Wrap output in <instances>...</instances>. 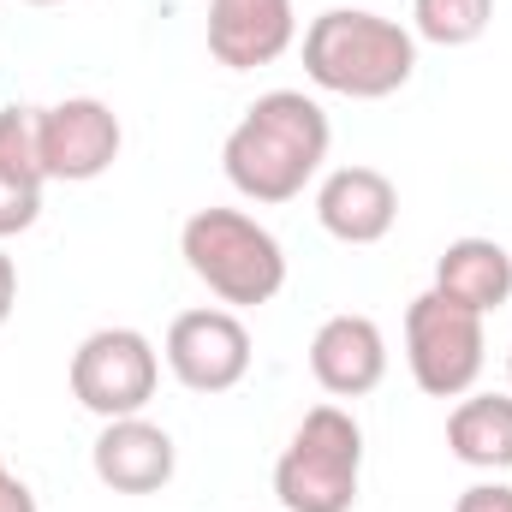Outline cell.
Segmentation results:
<instances>
[{"mask_svg": "<svg viewBox=\"0 0 512 512\" xmlns=\"http://www.w3.org/2000/svg\"><path fill=\"white\" fill-rule=\"evenodd\" d=\"M417 72V36L364 6H328L304 30V78L328 96L382 102Z\"/></svg>", "mask_w": 512, "mask_h": 512, "instance_id": "7a4b0ae2", "label": "cell"}, {"mask_svg": "<svg viewBox=\"0 0 512 512\" xmlns=\"http://www.w3.org/2000/svg\"><path fill=\"white\" fill-rule=\"evenodd\" d=\"M298 36L292 0H209V54L227 72L274 66Z\"/></svg>", "mask_w": 512, "mask_h": 512, "instance_id": "8fae6325", "label": "cell"}, {"mask_svg": "<svg viewBox=\"0 0 512 512\" xmlns=\"http://www.w3.org/2000/svg\"><path fill=\"white\" fill-rule=\"evenodd\" d=\"M155 382H161V352L137 328H96L72 352V399L102 423L137 417L155 399Z\"/></svg>", "mask_w": 512, "mask_h": 512, "instance_id": "8992f818", "label": "cell"}, {"mask_svg": "<svg viewBox=\"0 0 512 512\" xmlns=\"http://www.w3.org/2000/svg\"><path fill=\"white\" fill-rule=\"evenodd\" d=\"M453 512H512V489L507 483H471V489L453 501Z\"/></svg>", "mask_w": 512, "mask_h": 512, "instance_id": "ac0fdd59", "label": "cell"}, {"mask_svg": "<svg viewBox=\"0 0 512 512\" xmlns=\"http://www.w3.org/2000/svg\"><path fill=\"white\" fill-rule=\"evenodd\" d=\"M0 477H6V459H0Z\"/></svg>", "mask_w": 512, "mask_h": 512, "instance_id": "603a6c76", "label": "cell"}, {"mask_svg": "<svg viewBox=\"0 0 512 512\" xmlns=\"http://www.w3.org/2000/svg\"><path fill=\"white\" fill-rule=\"evenodd\" d=\"M405 364H411V382L429 399H465L489 364L483 316L441 298L435 286L417 292L405 304Z\"/></svg>", "mask_w": 512, "mask_h": 512, "instance_id": "5b68a950", "label": "cell"}, {"mask_svg": "<svg viewBox=\"0 0 512 512\" xmlns=\"http://www.w3.org/2000/svg\"><path fill=\"white\" fill-rule=\"evenodd\" d=\"M310 376L334 399H364L387 376V340L370 316H328L310 340Z\"/></svg>", "mask_w": 512, "mask_h": 512, "instance_id": "7c38bea8", "label": "cell"}, {"mask_svg": "<svg viewBox=\"0 0 512 512\" xmlns=\"http://www.w3.org/2000/svg\"><path fill=\"white\" fill-rule=\"evenodd\" d=\"M507 376H512V352H507Z\"/></svg>", "mask_w": 512, "mask_h": 512, "instance_id": "7402d4cb", "label": "cell"}, {"mask_svg": "<svg viewBox=\"0 0 512 512\" xmlns=\"http://www.w3.org/2000/svg\"><path fill=\"white\" fill-rule=\"evenodd\" d=\"M316 221L340 245H382L399 221V191L382 167H334L316 191Z\"/></svg>", "mask_w": 512, "mask_h": 512, "instance_id": "30bf717a", "label": "cell"}, {"mask_svg": "<svg viewBox=\"0 0 512 512\" xmlns=\"http://www.w3.org/2000/svg\"><path fill=\"white\" fill-rule=\"evenodd\" d=\"M334 126L316 96L304 90H268L245 108V120L227 131L221 167L239 197L251 203H292L328 161Z\"/></svg>", "mask_w": 512, "mask_h": 512, "instance_id": "6da1fadb", "label": "cell"}, {"mask_svg": "<svg viewBox=\"0 0 512 512\" xmlns=\"http://www.w3.org/2000/svg\"><path fill=\"white\" fill-rule=\"evenodd\" d=\"M364 477V429L346 405H310L274 459V495L286 512H352Z\"/></svg>", "mask_w": 512, "mask_h": 512, "instance_id": "277c9868", "label": "cell"}, {"mask_svg": "<svg viewBox=\"0 0 512 512\" xmlns=\"http://www.w3.org/2000/svg\"><path fill=\"white\" fill-rule=\"evenodd\" d=\"M36 215H42V179H30V173L0 161V239L36 227Z\"/></svg>", "mask_w": 512, "mask_h": 512, "instance_id": "e0dca14e", "label": "cell"}, {"mask_svg": "<svg viewBox=\"0 0 512 512\" xmlns=\"http://www.w3.org/2000/svg\"><path fill=\"white\" fill-rule=\"evenodd\" d=\"M447 447L471 471H512V393H465L447 411Z\"/></svg>", "mask_w": 512, "mask_h": 512, "instance_id": "5bb4252c", "label": "cell"}, {"mask_svg": "<svg viewBox=\"0 0 512 512\" xmlns=\"http://www.w3.org/2000/svg\"><path fill=\"white\" fill-rule=\"evenodd\" d=\"M495 18V0H411V30L435 48H471Z\"/></svg>", "mask_w": 512, "mask_h": 512, "instance_id": "9a60e30c", "label": "cell"}, {"mask_svg": "<svg viewBox=\"0 0 512 512\" xmlns=\"http://www.w3.org/2000/svg\"><path fill=\"white\" fill-rule=\"evenodd\" d=\"M0 512H36V495H30V489L12 477V471L0 477Z\"/></svg>", "mask_w": 512, "mask_h": 512, "instance_id": "d6986e66", "label": "cell"}, {"mask_svg": "<svg viewBox=\"0 0 512 512\" xmlns=\"http://www.w3.org/2000/svg\"><path fill=\"white\" fill-rule=\"evenodd\" d=\"M120 114L96 96H66L42 108V173L60 185H90L120 161Z\"/></svg>", "mask_w": 512, "mask_h": 512, "instance_id": "ba28073f", "label": "cell"}, {"mask_svg": "<svg viewBox=\"0 0 512 512\" xmlns=\"http://www.w3.org/2000/svg\"><path fill=\"white\" fill-rule=\"evenodd\" d=\"M179 256L221 304H239V310L280 298V286H286L280 239L245 209H197L179 227Z\"/></svg>", "mask_w": 512, "mask_h": 512, "instance_id": "3957f363", "label": "cell"}, {"mask_svg": "<svg viewBox=\"0 0 512 512\" xmlns=\"http://www.w3.org/2000/svg\"><path fill=\"white\" fill-rule=\"evenodd\" d=\"M12 304H18V268H12V256L0 251V328L12 316Z\"/></svg>", "mask_w": 512, "mask_h": 512, "instance_id": "ffe728a7", "label": "cell"}, {"mask_svg": "<svg viewBox=\"0 0 512 512\" xmlns=\"http://www.w3.org/2000/svg\"><path fill=\"white\" fill-rule=\"evenodd\" d=\"M173 382L191 393H227L251 376V328L233 310H179L161 346Z\"/></svg>", "mask_w": 512, "mask_h": 512, "instance_id": "52a82bcc", "label": "cell"}, {"mask_svg": "<svg viewBox=\"0 0 512 512\" xmlns=\"http://www.w3.org/2000/svg\"><path fill=\"white\" fill-rule=\"evenodd\" d=\"M30 6H60V0H30Z\"/></svg>", "mask_w": 512, "mask_h": 512, "instance_id": "44dd1931", "label": "cell"}, {"mask_svg": "<svg viewBox=\"0 0 512 512\" xmlns=\"http://www.w3.org/2000/svg\"><path fill=\"white\" fill-rule=\"evenodd\" d=\"M90 465L102 477V489L114 495H155L173 483V465H179V447L161 423H149L143 411L137 417H114L102 423L96 447H90Z\"/></svg>", "mask_w": 512, "mask_h": 512, "instance_id": "9c48e42d", "label": "cell"}, {"mask_svg": "<svg viewBox=\"0 0 512 512\" xmlns=\"http://www.w3.org/2000/svg\"><path fill=\"white\" fill-rule=\"evenodd\" d=\"M0 161L48 185V173H42V108H0Z\"/></svg>", "mask_w": 512, "mask_h": 512, "instance_id": "2e32d148", "label": "cell"}, {"mask_svg": "<svg viewBox=\"0 0 512 512\" xmlns=\"http://www.w3.org/2000/svg\"><path fill=\"white\" fill-rule=\"evenodd\" d=\"M435 292L453 298V304H465V310H477V316L501 310L512 298L507 245H495V239H453L441 251V262H435Z\"/></svg>", "mask_w": 512, "mask_h": 512, "instance_id": "4fadbf2b", "label": "cell"}]
</instances>
